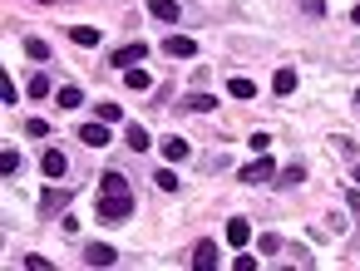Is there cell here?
Returning a JSON list of instances; mask_svg holds the SVG:
<instances>
[{"instance_id":"cell-1","label":"cell","mask_w":360,"mask_h":271,"mask_svg":"<svg viewBox=\"0 0 360 271\" xmlns=\"http://www.w3.org/2000/svg\"><path fill=\"white\" fill-rule=\"evenodd\" d=\"M134 212V187L124 173H104L99 178V222H124Z\"/></svg>"},{"instance_id":"cell-2","label":"cell","mask_w":360,"mask_h":271,"mask_svg":"<svg viewBox=\"0 0 360 271\" xmlns=\"http://www.w3.org/2000/svg\"><path fill=\"white\" fill-rule=\"evenodd\" d=\"M143 60H148V40H134V45H124V50L109 55L114 70H134V65H143Z\"/></svg>"},{"instance_id":"cell-3","label":"cell","mask_w":360,"mask_h":271,"mask_svg":"<svg viewBox=\"0 0 360 271\" xmlns=\"http://www.w3.org/2000/svg\"><path fill=\"white\" fill-rule=\"evenodd\" d=\"M237 178H242V183H271V178H276V158H252Z\"/></svg>"},{"instance_id":"cell-4","label":"cell","mask_w":360,"mask_h":271,"mask_svg":"<svg viewBox=\"0 0 360 271\" xmlns=\"http://www.w3.org/2000/svg\"><path fill=\"white\" fill-rule=\"evenodd\" d=\"M40 168H45V178L55 183V178H65V173H70V158H65L60 148H45V153H40Z\"/></svg>"},{"instance_id":"cell-5","label":"cell","mask_w":360,"mask_h":271,"mask_svg":"<svg viewBox=\"0 0 360 271\" xmlns=\"http://www.w3.org/2000/svg\"><path fill=\"white\" fill-rule=\"evenodd\" d=\"M84 261H89V266H114L119 251H114L109 242H89V246H84Z\"/></svg>"},{"instance_id":"cell-6","label":"cell","mask_w":360,"mask_h":271,"mask_svg":"<svg viewBox=\"0 0 360 271\" xmlns=\"http://www.w3.org/2000/svg\"><path fill=\"white\" fill-rule=\"evenodd\" d=\"M193 266H198V271H212V266H217V242H212V237H202V242L193 246Z\"/></svg>"},{"instance_id":"cell-7","label":"cell","mask_w":360,"mask_h":271,"mask_svg":"<svg viewBox=\"0 0 360 271\" xmlns=\"http://www.w3.org/2000/svg\"><path fill=\"white\" fill-rule=\"evenodd\" d=\"M163 50H168L173 60H193V55H198V40H188V35H168Z\"/></svg>"},{"instance_id":"cell-8","label":"cell","mask_w":360,"mask_h":271,"mask_svg":"<svg viewBox=\"0 0 360 271\" xmlns=\"http://www.w3.org/2000/svg\"><path fill=\"white\" fill-rule=\"evenodd\" d=\"M178 109H183V114H212V109H217V99H212V94H183V99H178Z\"/></svg>"},{"instance_id":"cell-9","label":"cell","mask_w":360,"mask_h":271,"mask_svg":"<svg viewBox=\"0 0 360 271\" xmlns=\"http://www.w3.org/2000/svg\"><path fill=\"white\" fill-rule=\"evenodd\" d=\"M79 143H84V148H104V143H109V124H104V119H99V124H84V128H79Z\"/></svg>"},{"instance_id":"cell-10","label":"cell","mask_w":360,"mask_h":271,"mask_svg":"<svg viewBox=\"0 0 360 271\" xmlns=\"http://www.w3.org/2000/svg\"><path fill=\"white\" fill-rule=\"evenodd\" d=\"M148 15L163 20V25H173V20L183 15V6H178V0H148Z\"/></svg>"},{"instance_id":"cell-11","label":"cell","mask_w":360,"mask_h":271,"mask_svg":"<svg viewBox=\"0 0 360 271\" xmlns=\"http://www.w3.org/2000/svg\"><path fill=\"white\" fill-rule=\"evenodd\" d=\"M247 242H252V222L247 217H232L227 222V246H247Z\"/></svg>"},{"instance_id":"cell-12","label":"cell","mask_w":360,"mask_h":271,"mask_svg":"<svg viewBox=\"0 0 360 271\" xmlns=\"http://www.w3.org/2000/svg\"><path fill=\"white\" fill-rule=\"evenodd\" d=\"M55 99H60V109L70 114V109H79V104H84V89H75V84H65V89H55Z\"/></svg>"},{"instance_id":"cell-13","label":"cell","mask_w":360,"mask_h":271,"mask_svg":"<svg viewBox=\"0 0 360 271\" xmlns=\"http://www.w3.org/2000/svg\"><path fill=\"white\" fill-rule=\"evenodd\" d=\"M163 158L168 163H188V138H163Z\"/></svg>"},{"instance_id":"cell-14","label":"cell","mask_w":360,"mask_h":271,"mask_svg":"<svg viewBox=\"0 0 360 271\" xmlns=\"http://www.w3.org/2000/svg\"><path fill=\"white\" fill-rule=\"evenodd\" d=\"M70 40H75V45H84V50H94V45H99V30H94V25H75V30H70Z\"/></svg>"},{"instance_id":"cell-15","label":"cell","mask_w":360,"mask_h":271,"mask_svg":"<svg viewBox=\"0 0 360 271\" xmlns=\"http://www.w3.org/2000/svg\"><path fill=\"white\" fill-rule=\"evenodd\" d=\"M124 84H129L134 94H143V89H148L153 79H148V70H139V65H134V70H124Z\"/></svg>"},{"instance_id":"cell-16","label":"cell","mask_w":360,"mask_h":271,"mask_svg":"<svg viewBox=\"0 0 360 271\" xmlns=\"http://www.w3.org/2000/svg\"><path fill=\"white\" fill-rule=\"evenodd\" d=\"M271 89H276V94H291V89H296V70H276V74H271Z\"/></svg>"},{"instance_id":"cell-17","label":"cell","mask_w":360,"mask_h":271,"mask_svg":"<svg viewBox=\"0 0 360 271\" xmlns=\"http://www.w3.org/2000/svg\"><path fill=\"white\" fill-rule=\"evenodd\" d=\"M227 94L232 99H257V84L252 79H227Z\"/></svg>"},{"instance_id":"cell-18","label":"cell","mask_w":360,"mask_h":271,"mask_svg":"<svg viewBox=\"0 0 360 271\" xmlns=\"http://www.w3.org/2000/svg\"><path fill=\"white\" fill-rule=\"evenodd\" d=\"M301 178H306V163H291V168H281V173H276V183H281V187H296Z\"/></svg>"},{"instance_id":"cell-19","label":"cell","mask_w":360,"mask_h":271,"mask_svg":"<svg viewBox=\"0 0 360 271\" xmlns=\"http://www.w3.org/2000/svg\"><path fill=\"white\" fill-rule=\"evenodd\" d=\"M60 207H65V192L60 187H45L40 192V212H60Z\"/></svg>"},{"instance_id":"cell-20","label":"cell","mask_w":360,"mask_h":271,"mask_svg":"<svg viewBox=\"0 0 360 271\" xmlns=\"http://www.w3.org/2000/svg\"><path fill=\"white\" fill-rule=\"evenodd\" d=\"M25 55H30V60H40V65H45V60H50V45H45V40H35V35H30V40H25Z\"/></svg>"},{"instance_id":"cell-21","label":"cell","mask_w":360,"mask_h":271,"mask_svg":"<svg viewBox=\"0 0 360 271\" xmlns=\"http://www.w3.org/2000/svg\"><path fill=\"white\" fill-rule=\"evenodd\" d=\"M129 148H134V153H143V148H148V128H143V124H134V128H129Z\"/></svg>"},{"instance_id":"cell-22","label":"cell","mask_w":360,"mask_h":271,"mask_svg":"<svg viewBox=\"0 0 360 271\" xmlns=\"http://www.w3.org/2000/svg\"><path fill=\"white\" fill-rule=\"evenodd\" d=\"M153 183H158L163 192H178V173H173V168H158V173H153Z\"/></svg>"},{"instance_id":"cell-23","label":"cell","mask_w":360,"mask_h":271,"mask_svg":"<svg viewBox=\"0 0 360 271\" xmlns=\"http://www.w3.org/2000/svg\"><path fill=\"white\" fill-rule=\"evenodd\" d=\"M50 94V74H30V99H45Z\"/></svg>"},{"instance_id":"cell-24","label":"cell","mask_w":360,"mask_h":271,"mask_svg":"<svg viewBox=\"0 0 360 271\" xmlns=\"http://www.w3.org/2000/svg\"><path fill=\"white\" fill-rule=\"evenodd\" d=\"M94 119H104V124H114V119H124V109H119V104H109V99H104V104H99V109H94Z\"/></svg>"},{"instance_id":"cell-25","label":"cell","mask_w":360,"mask_h":271,"mask_svg":"<svg viewBox=\"0 0 360 271\" xmlns=\"http://www.w3.org/2000/svg\"><path fill=\"white\" fill-rule=\"evenodd\" d=\"M15 168H20V153L6 148V153H0V173H15Z\"/></svg>"},{"instance_id":"cell-26","label":"cell","mask_w":360,"mask_h":271,"mask_svg":"<svg viewBox=\"0 0 360 271\" xmlns=\"http://www.w3.org/2000/svg\"><path fill=\"white\" fill-rule=\"evenodd\" d=\"M25 271H50V256H40V251H30V256H25Z\"/></svg>"},{"instance_id":"cell-27","label":"cell","mask_w":360,"mask_h":271,"mask_svg":"<svg viewBox=\"0 0 360 271\" xmlns=\"http://www.w3.org/2000/svg\"><path fill=\"white\" fill-rule=\"evenodd\" d=\"M257 242H262V251H266V256H271V251H281V237H276V232H266V237H257Z\"/></svg>"},{"instance_id":"cell-28","label":"cell","mask_w":360,"mask_h":271,"mask_svg":"<svg viewBox=\"0 0 360 271\" xmlns=\"http://www.w3.org/2000/svg\"><path fill=\"white\" fill-rule=\"evenodd\" d=\"M301 11L306 15H326V0H301Z\"/></svg>"},{"instance_id":"cell-29","label":"cell","mask_w":360,"mask_h":271,"mask_svg":"<svg viewBox=\"0 0 360 271\" xmlns=\"http://www.w3.org/2000/svg\"><path fill=\"white\" fill-rule=\"evenodd\" d=\"M350 20H355V25H360V6H355V11H350Z\"/></svg>"},{"instance_id":"cell-30","label":"cell","mask_w":360,"mask_h":271,"mask_svg":"<svg viewBox=\"0 0 360 271\" xmlns=\"http://www.w3.org/2000/svg\"><path fill=\"white\" fill-rule=\"evenodd\" d=\"M35 6H55V0H35Z\"/></svg>"},{"instance_id":"cell-31","label":"cell","mask_w":360,"mask_h":271,"mask_svg":"<svg viewBox=\"0 0 360 271\" xmlns=\"http://www.w3.org/2000/svg\"><path fill=\"white\" fill-rule=\"evenodd\" d=\"M355 183H360V163H355Z\"/></svg>"},{"instance_id":"cell-32","label":"cell","mask_w":360,"mask_h":271,"mask_svg":"<svg viewBox=\"0 0 360 271\" xmlns=\"http://www.w3.org/2000/svg\"><path fill=\"white\" fill-rule=\"evenodd\" d=\"M355 104H360V94H355Z\"/></svg>"}]
</instances>
